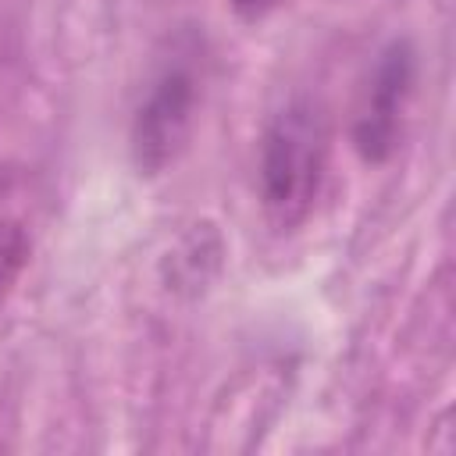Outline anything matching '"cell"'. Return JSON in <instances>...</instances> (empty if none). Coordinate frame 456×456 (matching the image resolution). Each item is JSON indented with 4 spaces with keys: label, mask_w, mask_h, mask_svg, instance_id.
I'll return each instance as SVG.
<instances>
[{
    "label": "cell",
    "mask_w": 456,
    "mask_h": 456,
    "mask_svg": "<svg viewBox=\"0 0 456 456\" xmlns=\"http://www.w3.org/2000/svg\"><path fill=\"white\" fill-rule=\"evenodd\" d=\"M324 164L328 121L317 103L292 100L271 118L260 142V203L278 232L296 228L314 210Z\"/></svg>",
    "instance_id": "6da1fadb"
},
{
    "label": "cell",
    "mask_w": 456,
    "mask_h": 456,
    "mask_svg": "<svg viewBox=\"0 0 456 456\" xmlns=\"http://www.w3.org/2000/svg\"><path fill=\"white\" fill-rule=\"evenodd\" d=\"M28 253H32V242H28V232L21 228V221L14 217H0V310L7 306L25 264H28Z\"/></svg>",
    "instance_id": "5b68a950"
},
{
    "label": "cell",
    "mask_w": 456,
    "mask_h": 456,
    "mask_svg": "<svg viewBox=\"0 0 456 456\" xmlns=\"http://www.w3.org/2000/svg\"><path fill=\"white\" fill-rule=\"evenodd\" d=\"M413 82V53L406 43H392L388 53L378 64L374 86L367 93V103L356 118V150L363 160H385L395 146V132H399V110L403 100L410 93Z\"/></svg>",
    "instance_id": "3957f363"
},
{
    "label": "cell",
    "mask_w": 456,
    "mask_h": 456,
    "mask_svg": "<svg viewBox=\"0 0 456 456\" xmlns=\"http://www.w3.org/2000/svg\"><path fill=\"white\" fill-rule=\"evenodd\" d=\"M196 118V75L185 64H171L157 75L146 100L132 118V160L139 175L167 171L189 142Z\"/></svg>",
    "instance_id": "7a4b0ae2"
},
{
    "label": "cell",
    "mask_w": 456,
    "mask_h": 456,
    "mask_svg": "<svg viewBox=\"0 0 456 456\" xmlns=\"http://www.w3.org/2000/svg\"><path fill=\"white\" fill-rule=\"evenodd\" d=\"M278 4H281V0H232V7H235V11H239L246 21H256V18L271 14Z\"/></svg>",
    "instance_id": "8992f818"
},
{
    "label": "cell",
    "mask_w": 456,
    "mask_h": 456,
    "mask_svg": "<svg viewBox=\"0 0 456 456\" xmlns=\"http://www.w3.org/2000/svg\"><path fill=\"white\" fill-rule=\"evenodd\" d=\"M221 239L214 232V224H196L178 249L167 253V271H171V285L175 289H189L200 292L221 267Z\"/></svg>",
    "instance_id": "277c9868"
}]
</instances>
